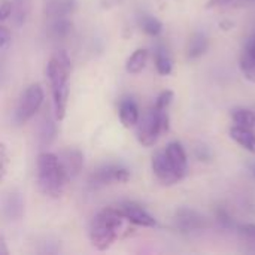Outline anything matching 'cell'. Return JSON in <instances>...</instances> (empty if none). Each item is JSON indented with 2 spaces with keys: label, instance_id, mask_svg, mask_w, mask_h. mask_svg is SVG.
I'll use <instances>...</instances> for the list:
<instances>
[{
  "label": "cell",
  "instance_id": "12",
  "mask_svg": "<svg viewBox=\"0 0 255 255\" xmlns=\"http://www.w3.org/2000/svg\"><path fill=\"white\" fill-rule=\"evenodd\" d=\"M166 157L169 158V161L181 172L185 175L187 172V154L182 148V145L179 142H170L166 149H164Z\"/></svg>",
  "mask_w": 255,
  "mask_h": 255
},
{
  "label": "cell",
  "instance_id": "27",
  "mask_svg": "<svg viewBox=\"0 0 255 255\" xmlns=\"http://www.w3.org/2000/svg\"><path fill=\"white\" fill-rule=\"evenodd\" d=\"M12 13V1L10 0H0V21H4Z\"/></svg>",
  "mask_w": 255,
  "mask_h": 255
},
{
  "label": "cell",
  "instance_id": "16",
  "mask_svg": "<svg viewBox=\"0 0 255 255\" xmlns=\"http://www.w3.org/2000/svg\"><path fill=\"white\" fill-rule=\"evenodd\" d=\"M146 60H148V51L146 49H136L127 60L126 63V70L131 75H137L140 73L143 69H145V64H146Z\"/></svg>",
  "mask_w": 255,
  "mask_h": 255
},
{
  "label": "cell",
  "instance_id": "2",
  "mask_svg": "<svg viewBox=\"0 0 255 255\" xmlns=\"http://www.w3.org/2000/svg\"><path fill=\"white\" fill-rule=\"evenodd\" d=\"M124 215L118 208H105L93 220L90 227V241L99 251H106L120 236Z\"/></svg>",
  "mask_w": 255,
  "mask_h": 255
},
{
  "label": "cell",
  "instance_id": "21",
  "mask_svg": "<svg viewBox=\"0 0 255 255\" xmlns=\"http://www.w3.org/2000/svg\"><path fill=\"white\" fill-rule=\"evenodd\" d=\"M241 70L248 81L255 82V57L244 52L241 58Z\"/></svg>",
  "mask_w": 255,
  "mask_h": 255
},
{
  "label": "cell",
  "instance_id": "9",
  "mask_svg": "<svg viewBox=\"0 0 255 255\" xmlns=\"http://www.w3.org/2000/svg\"><path fill=\"white\" fill-rule=\"evenodd\" d=\"M121 214L126 220H128L131 224L140 226V227H155L157 221L154 217H151L142 206L133 202H124L118 206Z\"/></svg>",
  "mask_w": 255,
  "mask_h": 255
},
{
  "label": "cell",
  "instance_id": "11",
  "mask_svg": "<svg viewBox=\"0 0 255 255\" xmlns=\"http://www.w3.org/2000/svg\"><path fill=\"white\" fill-rule=\"evenodd\" d=\"M76 9V0H46L45 13L48 18L69 16Z\"/></svg>",
  "mask_w": 255,
  "mask_h": 255
},
{
  "label": "cell",
  "instance_id": "8",
  "mask_svg": "<svg viewBox=\"0 0 255 255\" xmlns=\"http://www.w3.org/2000/svg\"><path fill=\"white\" fill-rule=\"evenodd\" d=\"M57 158H58V164H60L61 173H63V176H64V179L67 182L75 179L82 172L84 157H82L81 151L69 148V149L61 151L60 155H57Z\"/></svg>",
  "mask_w": 255,
  "mask_h": 255
},
{
  "label": "cell",
  "instance_id": "14",
  "mask_svg": "<svg viewBox=\"0 0 255 255\" xmlns=\"http://www.w3.org/2000/svg\"><path fill=\"white\" fill-rule=\"evenodd\" d=\"M230 136H232L233 140H236L247 151L255 152V134L251 131V128L236 126V127H233L230 130Z\"/></svg>",
  "mask_w": 255,
  "mask_h": 255
},
{
  "label": "cell",
  "instance_id": "18",
  "mask_svg": "<svg viewBox=\"0 0 255 255\" xmlns=\"http://www.w3.org/2000/svg\"><path fill=\"white\" fill-rule=\"evenodd\" d=\"M155 67H157V72L160 75H170L172 73V67H173L172 60H170L169 52L163 46H158L155 51Z\"/></svg>",
  "mask_w": 255,
  "mask_h": 255
},
{
  "label": "cell",
  "instance_id": "5",
  "mask_svg": "<svg viewBox=\"0 0 255 255\" xmlns=\"http://www.w3.org/2000/svg\"><path fill=\"white\" fill-rule=\"evenodd\" d=\"M43 102V90L39 84L30 85L21 96L18 108L15 111V120L18 124H25L28 120H31L36 112L39 111L40 105Z\"/></svg>",
  "mask_w": 255,
  "mask_h": 255
},
{
  "label": "cell",
  "instance_id": "13",
  "mask_svg": "<svg viewBox=\"0 0 255 255\" xmlns=\"http://www.w3.org/2000/svg\"><path fill=\"white\" fill-rule=\"evenodd\" d=\"M120 121L127 128L134 127L137 124V121H139V108L131 99L123 100V103L120 105Z\"/></svg>",
  "mask_w": 255,
  "mask_h": 255
},
{
  "label": "cell",
  "instance_id": "30",
  "mask_svg": "<svg viewBox=\"0 0 255 255\" xmlns=\"http://www.w3.org/2000/svg\"><path fill=\"white\" fill-rule=\"evenodd\" d=\"M7 254H9V251H7V248H6L4 239L0 236V255H7Z\"/></svg>",
  "mask_w": 255,
  "mask_h": 255
},
{
  "label": "cell",
  "instance_id": "1",
  "mask_svg": "<svg viewBox=\"0 0 255 255\" xmlns=\"http://www.w3.org/2000/svg\"><path fill=\"white\" fill-rule=\"evenodd\" d=\"M48 78L51 81L52 96H54V109H55V118L61 121L66 115L67 100H69V91H70V73H72V64L70 58L64 51L55 52L46 69Z\"/></svg>",
  "mask_w": 255,
  "mask_h": 255
},
{
  "label": "cell",
  "instance_id": "28",
  "mask_svg": "<svg viewBox=\"0 0 255 255\" xmlns=\"http://www.w3.org/2000/svg\"><path fill=\"white\" fill-rule=\"evenodd\" d=\"M9 40H10V31H9V28L4 27V25H0V48L4 46Z\"/></svg>",
  "mask_w": 255,
  "mask_h": 255
},
{
  "label": "cell",
  "instance_id": "4",
  "mask_svg": "<svg viewBox=\"0 0 255 255\" xmlns=\"http://www.w3.org/2000/svg\"><path fill=\"white\" fill-rule=\"evenodd\" d=\"M169 130L167 109L152 108L137 121V139L143 146H152L157 139Z\"/></svg>",
  "mask_w": 255,
  "mask_h": 255
},
{
  "label": "cell",
  "instance_id": "22",
  "mask_svg": "<svg viewBox=\"0 0 255 255\" xmlns=\"http://www.w3.org/2000/svg\"><path fill=\"white\" fill-rule=\"evenodd\" d=\"M12 1V12H15V18L18 24H22L28 10L31 0H10Z\"/></svg>",
  "mask_w": 255,
  "mask_h": 255
},
{
  "label": "cell",
  "instance_id": "15",
  "mask_svg": "<svg viewBox=\"0 0 255 255\" xmlns=\"http://www.w3.org/2000/svg\"><path fill=\"white\" fill-rule=\"evenodd\" d=\"M72 28H73V24L67 16L54 18V22L49 27V36L55 40H61L70 34Z\"/></svg>",
  "mask_w": 255,
  "mask_h": 255
},
{
  "label": "cell",
  "instance_id": "24",
  "mask_svg": "<svg viewBox=\"0 0 255 255\" xmlns=\"http://www.w3.org/2000/svg\"><path fill=\"white\" fill-rule=\"evenodd\" d=\"M172 100H173V93L172 91H163L158 96L157 102H155V108H158V109H167L169 105L172 103Z\"/></svg>",
  "mask_w": 255,
  "mask_h": 255
},
{
  "label": "cell",
  "instance_id": "29",
  "mask_svg": "<svg viewBox=\"0 0 255 255\" xmlns=\"http://www.w3.org/2000/svg\"><path fill=\"white\" fill-rule=\"evenodd\" d=\"M245 52L247 54H250V55H253L255 57V34L253 37H250L248 39V42H247V48H245Z\"/></svg>",
  "mask_w": 255,
  "mask_h": 255
},
{
  "label": "cell",
  "instance_id": "26",
  "mask_svg": "<svg viewBox=\"0 0 255 255\" xmlns=\"http://www.w3.org/2000/svg\"><path fill=\"white\" fill-rule=\"evenodd\" d=\"M6 169H7V151L4 143L0 142V182L6 175Z\"/></svg>",
  "mask_w": 255,
  "mask_h": 255
},
{
  "label": "cell",
  "instance_id": "6",
  "mask_svg": "<svg viewBox=\"0 0 255 255\" xmlns=\"http://www.w3.org/2000/svg\"><path fill=\"white\" fill-rule=\"evenodd\" d=\"M152 170L163 185H175L185 176L169 161L164 151H158L152 155Z\"/></svg>",
  "mask_w": 255,
  "mask_h": 255
},
{
  "label": "cell",
  "instance_id": "32",
  "mask_svg": "<svg viewBox=\"0 0 255 255\" xmlns=\"http://www.w3.org/2000/svg\"><path fill=\"white\" fill-rule=\"evenodd\" d=\"M248 1H250V3H253V1H255V0H248Z\"/></svg>",
  "mask_w": 255,
  "mask_h": 255
},
{
  "label": "cell",
  "instance_id": "20",
  "mask_svg": "<svg viewBox=\"0 0 255 255\" xmlns=\"http://www.w3.org/2000/svg\"><path fill=\"white\" fill-rule=\"evenodd\" d=\"M140 28L149 36H158L163 30V24L152 15H143L140 16Z\"/></svg>",
  "mask_w": 255,
  "mask_h": 255
},
{
  "label": "cell",
  "instance_id": "19",
  "mask_svg": "<svg viewBox=\"0 0 255 255\" xmlns=\"http://www.w3.org/2000/svg\"><path fill=\"white\" fill-rule=\"evenodd\" d=\"M233 121L236 123L238 127H245V128H253L255 126V115L250 109H235L233 114Z\"/></svg>",
  "mask_w": 255,
  "mask_h": 255
},
{
  "label": "cell",
  "instance_id": "25",
  "mask_svg": "<svg viewBox=\"0 0 255 255\" xmlns=\"http://www.w3.org/2000/svg\"><path fill=\"white\" fill-rule=\"evenodd\" d=\"M239 233L250 244H255V224H245L239 227Z\"/></svg>",
  "mask_w": 255,
  "mask_h": 255
},
{
  "label": "cell",
  "instance_id": "7",
  "mask_svg": "<svg viewBox=\"0 0 255 255\" xmlns=\"http://www.w3.org/2000/svg\"><path fill=\"white\" fill-rule=\"evenodd\" d=\"M130 179V172L120 166V164H103L102 167H99L93 176H91V184L93 187H105L109 185L112 182H127Z\"/></svg>",
  "mask_w": 255,
  "mask_h": 255
},
{
  "label": "cell",
  "instance_id": "31",
  "mask_svg": "<svg viewBox=\"0 0 255 255\" xmlns=\"http://www.w3.org/2000/svg\"><path fill=\"white\" fill-rule=\"evenodd\" d=\"M251 173H253V176L255 178V164H251Z\"/></svg>",
  "mask_w": 255,
  "mask_h": 255
},
{
  "label": "cell",
  "instance_id": "10",
  "mask_svg": "<svg viewBox=\"0 0 255 255\" xmlns=\"http://www.w3.org/2000/svg\"><path fill=\"white\" fill-rule=\"evenodd\" d=\"M175 224H176L178 230H181L184 233H190V232L203 229L206 223H205V218L200 214H197L196 211L182 208L175 215Z\"/></svg>",
  "mask_w": 255,
  "mask_h": 255
},
{
  "label": "cell",
  "instance_id": "17",
  "mask_svg": "<svg viewBox=\"0 0 255 255\" xmlns=\"http://www.w3.org/2000/svg\"><path fill=\"white\" fill-rule=\"evenodd\" d=\"M208 45H209L208 37L203 33H194L188 43V57L197 58V57L203 55L208 49Z\"/></svg>",
  "mask_w": 255,
  "mask_h": 255
},
{
  "label": "cell",
  "instance_id": "23",
  "mask_svg": "<svg viewBox=\"0 0 255 255\" xmlns=\"http://www.w3.org/2000/svg\"><path fill=\"white\" fill-rule=\"evenodd\" d=\"M248 0H209L208 7H217V6H245L248 4Z\"/></svg>",
  "mask_w": 255,
  "mask_h": 255
},
{
  "label": "cell",
  "instance_id": "3",
  "mask_svg": "<svg viewBox=\"0 0 255 255\" xmlns=\"http://www.w3.org/2000/svg\"><path fill=\"white\" fill-rule=\"evenodd\" d=\"M67 181L64 179L58 158L52 152H42L37 157V185L45 196L57 199L61 196Z\"/></svg>",
  "mask_w": 255,
  "mask_h": 255
}]
</instances>
